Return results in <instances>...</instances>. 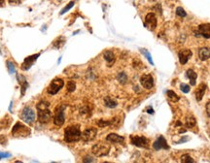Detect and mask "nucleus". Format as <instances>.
Returning a JSON list of instances; mask_svg holds the SVG:
<instances>
[{
	"label": "nucleus",
	"mask_w": 210,
	"mask_h": 163,
	"mask_svg": "<svg viewBox=\"0 0 210 163\" xmlns=\"http://www.w3.org/2000/svg\"><path fill=\"white\" fill-rule=\"evenodd\" d=\"M0 144L1 145L7 144V138H6L4 135H0Z\"/></svg>",
	"instance_id": "nucleus-36"
},
{
	"label": "nucleus",
	"mask_w": 210,
	"mask_h": 163,
	"mask_svg": "<svg viewBox=\"0 0 210 163\" xmlns=\"http://www.w3.org/2000/svg\"><path fill=\"white\" fill-rule=\"evenodd\" d=\"M157 24H158V22H157V18H156V15L154 13H149L147 14V16L145 18V23H144V25L145 27H147V28L149 30H155V28L157 27Z\"/></svg>",
	"instance_id": "nucleus-9"
},
{
	"label": "nucleus",
	"mask_w": 210,
	"mask_h": 163,
	"mask_svg": "<svg viewBox=\"0 0 210 163\" xmlns=\"http://www.w3.org/2000/svg\"><path fill=\"white\" fill-rule=\"evenodd\" d=\"M140 51H141V52L143 53L144 56H146L147 60L149 61V63H150L151 65H154V61H153V59H152V56H151L150 52H148L147 50H145V49H141Z\"/></svg>",
	"instance_id": "nucleus-28"
},
{
	"label": "nucleus",
	"mask_w": 210,
	"mask_h": 163,
	"mask_svg": "<svg viewBox=\"0 0 210 163\" xmlns=\"http://www.w3.org/2000/svg\"><path fill=\"white\" fill-rule=\"evenodd\" d=\"M196 34L198 36H201L203 38H210V23H202L198 27V31Z\"/></svg>",
	"instance_id": "nucleus-13"
},
{
	"label": "nucleus",
	"mask_w": 210,
	"mask_h": 163,
	"mask_svg": "<svg viewBox=\"0 0 210 163\" xmlns=\"http://www.w3.org/2000/svg\"><path fill=\"white\" fill-rule=\"evenodd\" d=\"M103 57L110 65H112L115 62V54L111 51H106L103 53Z\"/></svg>",
	"instance_id": "nucleus-21"
},
{
	"label": "nucleus",
	"mask_w": 210,
	"mask_h": 163,
	"mask_svg": "<svg viewBox=\"0 0 210 163\" xmlns=\"http://www.w3.org/2000/svg\"><path fill=\"white\" fill-rule=\"evenodd\" d=\"M5 3V0H0V7H2Z\"/></svg>",
	"instance_id": "nucleus-41"
},
{
	"label": "nucleus",
	"mask_w": 210,
	"mask_h": 163,
	"mask_svg": "<svg viewBox=\"0 0 210 163\" xmlns=\"http://www.w3.org/2000/svg\"><path fill=\"white\" fill-rule=\"evenodd\" d=\"M153 148H154L155 151H160V149H162V148L168 149L169 148V146L167 145V142L165 139V137H162V136H160V137L157 140H156L155 143L153 144Z\"/></svg>",
	"instance_id": "nucleus-14"
},
{
	"label": "nucleus",
	"mask_w": 210,
	"mask_h": 163,
	"mask_svg": "<svg viewBox=\"0 0 210 163\" xmlns=\"http://www.w3.org/2000/svg\"><path fill=\"white\" fill-rule=\"evenodd\" d=\"M74 6V1H71V2H69L68 4H67L65 7H64V8L62 10V12H60V15H64V14L66 13V12H68L71 8H72V7Z\"/></svg>",
	"instance_id": "nucleus-32"
},
{
	"label": "nucleus",
	"mask_w": 210,
	"mask_h": 163,
	"mask_svg": "<svg viewBox=\"0 0 210 163\" xmlns=\"http://www.w3.org/2000/svg\"><path fill=\"white\" fill-rule=\"evenodd\" d=\"M81 136H82V133H81L79 126L76 125L68 126L64 130V141L66 143L77 142L81 139Z\"/></svg>",
	"instance_id": "nucleus-1"
},
{
	"label": "nucleus",
	"mask_w": 210,
	"mask_h": 163,
	"mask_svg": "<svg viewBox=\"0 0 210 163\" xmlns=\"http://www.w3.org/2000/svg\"><path fill=\"white\" fill-rule=\"evenodd\" d=\"M205 109H206V113H207V115H208V117H210V101H209L208 103L206 104V107H205Z\"/></svg>",
	"instance_id": "nucleus-37"
},
{
	"label": "nucleus",
	"mask_w": 210,
	"mask_h": 163,
	"mask_svg": "<svg viewBox=\"0 0 210 163\" xmlns=\"http://www.w3.org/2000/svg\"><path fill=\"white\" fill-rule=\"evenodd\" d=\"M96 134H97L96 128L90 127V128H87L86 130L82 133L81 138H82L85 142H90V141H92L94 138H96Z\"/></svg>",
	"instance_id": "nucleus-11"
},
{
	"label": "nucleus",
	"mask_w": 210,
	"mask_h": 163,
	"mask_svg": "<svg viewBox=\"0 0 210 163\" xmlns=\"http://www.w3.org/2000/svg\"><path fill=\"white\" fill-rule=\"evenodd\" d=\"M110 124H111V121H109V120L99 119V120L97 121V125H98L99 127H105V126H107V125H110Z\"/></svg>",
	"instance_id": "nucleus-33"
},
{
	"label": "nucleus",
	"mask_w": 210,
	"mask_h": 163,
	"mask_svg": "<svg viewBox=\"0 0 210 163\" xmlns=\"http://www.w3.org/2000/svg\"><path fill=\"white\" fill-rule=\"evenodd\" d=\"M186 76L190 80L191 86H195V81H196V78H198V75H196V73L193 69H189V70L186 71Z\"/></svg>",
	"instance_id": "nucleus-20"
},
{
	"label": "nucleus",
	"mask_w": 210,
	"mask_h": 163,
	"mask_svg": "<svg viewBox=\"0 0 210 163\" xmlns=\"http://www.w3.org/2000/svg\"><path fill=\"white\" fill-rule=\"evenodd\" d=\"M40 56V53H35V54H32L30 56H28L24 61L22 64V69L23 70H28L29 68L35 63V61L37 60V58Z\"/></svg>",
	"instance_id": "nucleus-12"
},
{
	"label": "nucleus",
	"mask_w": 210,
	"mask_h": 163,
	"mask_svg": "<svg viewBox=\"0 0 210 163\" xmlns=\"http://www.w3.org/2000/svg\"><path fill=\"white\" fill-rule=\"evenodd\" d=\"M64 43H65V39L63 37H59L53 43V47L56 48V49H60V48L64 45Z\"/></svg>",
	"instance_id": "nucleus-23"
},
{
	"label": "nucleus",
	"mask_w": 210,
	"mask_h": 163,
	"mask_svg": "<svg viewBox=\"0 0 210 163\" xmlns=\"http://www.w3.org/2000/svg\"><path fill=\"white\" fill-rule=\"evenodd\" d=\"M64 86V82L62 79H55L54 81H52V83L50 84V86L47 88V92L51 95H55L57 94Z\"/></svg>",
	"instance_id": "nucleus-7"
},
{
	"label": "nucleus",
	"mask_w": 210,
	"mask_h": 163,
	"mask_svg": "<svg viewBox=\"0 0 210 163\" xmlns=\"http://www.w3.org/2000/svg\"><path fill=\"white\" fill-rule=\"evenodd\" d=\"M196 124V120H195V119L193 117V115H190V117L187 119V120H186V126L188 127V128H193L195 125Z\"/></svg>",
	"instance_id": "nucleus-25"
},
{
	"label": "nucleus",
	"mask_w": 210,
	"mask_h": 163,
	"mask_svg": "<svg viewBox=\"0 0 210 163\" xmlns=\"http://www.w3.org/2000/svg\"><path fill=\"white\" fill-rule=\"evenodd\" d=\"M193 56V52L190 51V50H183L179 52L178 54V57H179V61H180V63L182 65H184L186 64L189 59L192 57Z\"/></svg>",
	"instance_id": "nucleus-15"
},
{
	"label": "nucleus",
	"mask_w": 210,
	"mask_h": 163,
	"mask_svg": "<svg viewBox=\"0 0 210 163\" xmlns=\"http://www.w3.org/2000/svg\"><path fill=\"white\" fill-rule=\"evenodd\" d=\"M117 79L118 81L120 82V84L122 85H125L126 82H127V76H126V73H120L118 76H117Z\"/></svg>",
	"instance_id": "nucleus-26"
},
{
	"label": "nucleus",
	"mask_w": 210,
	"mask_h": 163,
	"mask_svg": "<svg viewBox=\"0 0 210 163\" xmlns=\"http://www.w3.org/2000/svg\"><path fill=\"white\" fill-rule=\"evenodd\" d=\"M12 105H13V102H11V103H10V107H9V111L10 112L12 111Z\"/></svg>",
	"instance_id": "nucleus-42"
},
{
	"label": "nucleus",
	"mask_w": 210,
	"mask_h": 163,
	"mask_svg": "<svg viewBox=\"0 0 210 163\" xmlns=\"http://www.w3.org/2000/svg\"><path fill=\"white\" fill-rule=\"evenodd\" d=\"M64 109H65V105H59L56 108L55 115H54V123L57 126H62L64 123L65 121Z\"/></svg>",
	"instance_id": "nucleus-3"
},
{
	"label": "nucleus",
	"mask_w": 210,
	"mask_h": 163,
	"mask_svg": "<svg viewBox=\"0 0 210 163\" xmlns=\"http://www.w3.org/2000/svg\"><path fill=\"white\" fill-rule=\"evenodd\" d=\"M181 162H183V163H195V160L189 154H183L181 156Z\"/></svg>",
	"instance_id": "nucleus-27"
},
{
	"label": "nucleus",
	"mask_w": 210,
	"mask_h": 163,
	"mask_svg": "<svg viewBox=\"0 0 210 163\" xmlns=\"http://www.w3.org/2000/svg\"><path fill=\"white\" fill-rule=\"evenodd\" d=\"M38 120L41 123H48L52 119V113L49 110V108L45 109H38Z\"/></svg>",
	"instance_id": "nucleus-8"
},
{
	"label": "nucleus",
	"mask_w": 210,
	"mask_h": 163,
	"mask_svg": "<svg viewBox=\"0 0 210 163\" xmlns=\"http://www.w3.org/2000/svg\"><path fill=\"white\" fill-rule=\"evenodd\" d=\"M206 88H207V86L204 84H200L198 86V88H196L195 91V95L196 100H198V101H201L203 95H204V93L206 91Z\"/></svg>",
	"instance_id": "nucleus-18"
},
{
	"label": "nucleus",
	"mask_w": 210,
	"mask_h": 163,
	"mask_svg": "<svg viewBox=\"0 0 210 163\" xmlns=\"http://www.w3.org/2000/svg\"><path fill=\"white\" fill-rule=\"evenodd\" d=\"M21 119L28 124H33L35 121V113L30 107H25L23 109L21 114Z\"/></svg>",
	"instance_id": "nucleus-5"
},
{
	"label": "nucleus",
	"mask_w": 210,
	"mask_h": 163,
	"mask_svg": "<svg viewBox=\"0 0 210 163\" xmlns=\"http://www.w3.org/2000/svg\"><path fill=\"white\" fill-rule=\"evenodd\" d=\"M67 91L68 92H73L74 90H76V84H75V82H73V81H69L68 83H67Z\"/></svg>",
	"instance_id": "nucleus-29"
},
{
	"label": "nucleus",
	"mask_w": 210,
	"mask_h": 163,
	"mask_svg": "<svg viewBox=\"0 0 210 163\" xmlns=\"http://www.w3.org/2000/svg\"><path fill=\"white\" fill-rule=\"evenodd\" d=\"M130 138H131V143L133 146H136L138 148H149V139H147L144 136L131 135Z\"/></svg>",
	"instance_id": "nucleus-6"
},
{
	"label": "nucleus",
	"mask_w": 210,
	"mask_h": 163,
	"mask_svg": "<svg viewBox=\"0 0 210 163\" xmlns=\"http://www.w3.org/2000/svg\"><path fill=\"white\" fill-rule=\"evenodd\" d=\"M94 160H92L91 157H88V159H84V162H93Z\"/></svg>",
	"instance_id": "nucleus-40"
},
{
	"label": "nucleus",
	"mask_w": 210,
	"mask_h": 163,
	"mask_svg": "<svg viewBox=\"0 0 210 163\" xmlns=\"http://www.w3.org/2000/svg\"><path fill=\"white\" fill-rule=\"evenodd\" d=\"M109 152H110V146L103 144V143H98V144H96L92 148V153L96 156H98V157L107 155L108 153H109Z\"/></svg>",
	"instance_id": "nucleus-4"
},
{
	"label": "nucleus",
	"mask_w": 210,
	"mask_h": 163,
	"mask_svg": "<svg viewBox=\"0 0 210 163\" xmlns=\"http://www.w3.org/2000/svg\"><path fill=\"white\" fill-rule=\"evenodd\" d=\"M0 53H1V51H0Z\"/></svg>",
	"instance_id": "nucleus-43"
},
{
	"label": "nucleus",
	"mask_w": 210,
	"mask_h": 163,
	"mask_svg": "<svg viewBox=\"0 0 210 163\" xmlns=\"http://www.w3.org/2000/svg\"><path fill=\"white\" fill-rule=\"evenodd\" d=\"M104 104H105L106 107L111 108V109L117 107V105H118L117 104V101L115 100V99H113L112 97H109V96H107V97L104 98Z\"/></svg>",
	"instance_id": "nucleus-22"
},
{
	"label": "nucleus",
	"mask_w": 210,
	"mask_h": 163,
	"mask_svg": "<svg viewBox=\"0 0 210 163\" xmlns=\"http://www.w3.org/2000/svg\"><path fill=\"white\" fill-rule=\"evenodd\" d=\"M12 134L16 137H28L30 134V129L24 125L22 122L18 121L12 129Z\"/></svg>",
	"instance_id": "nucleus-2"
},
{
	"label": "nucleus",
	"mask_w": 210,
	"mask_h": 163,
	"mask_svg": "<svg viewBox=\"0 0 210 163\" xmlns=\"http://www.w3.org/2000/svg\"><path fill=\"white\" fill-rule=\"evenodd\" d=\"M166 94H167V97L170 99L172 102H178L180 100V97L172 90H167Z\"/></svg>",
	"instance_id": "nucleus-24"
},
{
	"label": "nucleus",
	"mask_w": 210,
	"mask_h": 163,
	"mask_svg": "<svg viewBox=\"0 0 210 163\" xmlns=\"http://www.w3.org/2000/svg\"><path fill=\"white\" fill-rule=\"evenodd\" d=\"M8 1L10 4H19V3H21L22 0H8Z\"/></svg>",
	"instance_id": "nucleus-38"
},
{
	"label": "nucleus",
	"mask_w": 210,
	"mask_h": 163,
	"mask_svg": "<svg viewBox=\"0 0 210 163\" xmlns=\"http://www.w3.org/2000/svg\"><path fill=\"white\" fill-rule=\"evenodd\" d=\"M176 15L179 16L180 18H185L187 16V13L182 7H177V9H176Z\"/></svg>",
	"instance_id": "nucleus-31"
},
{
	"label": "nucleus",
	"mask_w": 210,
	"mask_h": 163,
	"mask_svg": "<svg viewBox=\"0 0 210 163\" xmlns=\"http://www.w3.org/2000/svg\"><path fill=\"white\" fill-rule=\"evenodd\" d=\"M17 80L19 82V84L22 86V95H24L26 90H28V81H26L24 76H23L22 74H17Z\"/></svg>",
	"instance_id": "nucleus-17"
},
{
	"label": "nucleus",
	"mask_w": 210,
	"mask_h": 163,
	"mask_svg": "<svg viewBox=\"0 0 210 163\" xmlns=\"http://www.w3.org/2000/svg\"><path fill=\"white\" fill-rule=\"evenodd\" d=\"M140 84L146 90H151L154 86V79L151 74H144L140 78Z\"/></svg>",
	"instance_id": "nucleus-10"
},
{
	"label": "nucleus",
	"mask_w": 210,
	"mask_h": 163,
	"mask_svg": "<svg viewBox=\"0 0 210 163\" xmlns=\"http://www.w3.org/2000/svg\"><path fill=\"white\" fill-rule=\"evenodd\" d=\"M147 112H148V114L153 115V114H154V110H153V108H152V107H149V108L147 109Z\"/></svg>",
	"instance_id": "nucleus-39"
},
{
	"label": "nucleus",
	"mask_w": 210,
	"mask_h": 163,
	"mask_svg": "<svg viewBox=\"0 0 210 163\" xmlns=\"http://www.w3.org/2000/svg\"><path fill=\"white\" fill-rule=\"evenodd\" d=\"M199 56L200 58V60H207L208 58H210V49L209 48H201V49L199 51Z\"/></svg>",
	"instance_id": "nucleus-19"
},
{
	"label": "nucleus",
	"mask_w": 210,
	"mask_h": 163,
	"mask_svg": "<svg viewBox=\"0 0 210 163\" xmlns=\"http://www.w3.org/2000/svg\"><path fill=\"white\" fill-rule=\"evenodd\" d=\"M6 64H7V68H8V71H9L10 75H13L16 72V68H15V64L14 63L8 60L7 62H6Z\"/></svg>",
	"instance_id": "nucleus-30"
},
{
	"label": "nucleus",
	"mask_w": 210,
	"mask_h": 163,
	"mask_svg": "<svg viewBox=\"0 0 210 163\" xmlns=\"http://www.w3.org/2000/svg\"><path fill=\"white\" fill-rule=\"evenodd\" d=\"M106 141L110 142V143H116V144H122V143H124L125 138L123 137V136H120L118 134L111 133L109 135H107Z\"/></svg>",
	"instance_id": "nucleus-16"
},
{
	"label": "nucleus",
	"mask_w": 210,
	"mask_h": 163,
	"mask_svg": "<svg viewBox=\"0 0 210 163\" xmlns=\"http://www.w3.org/2000/svg\"><path fill=\"white\" fill-rule=\"evenodd\" d=\"M180 90H182V92H184V93H188L190 92V86H188L187 84H180Z\"/></svg>",
	"instance_id": "nucleus-34"
},
{
	"label": "nucleus",
	"mask_w": 210,
	"mask_h": 163,
	"mask_svg": "<svg viewBox=\"0 0 210 163\" xmlns=\"http://www.w3.org/2000/svg\"><path fill=\"white\" fill-rule=\"evenodd\" d=\"M10 157H12V154H11V153L0 152V160L3 159V158H10Z\"/></svg>",
	"instance_id": "nucleus-35"
}]
</instances>
